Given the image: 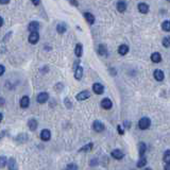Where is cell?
<instances>
[{
    "instance_id": "1",
    "label": "cell",
    "mask_w": 170,
    "mask_h": 170,
    "mask_svg": "<svg viewBox=\"0 0 170 170\" xmlns=\"http://www.w3.org/2000/svg\"><path fill=\"white\" fill-rule=\"evenodd\" d=\"M150 126H151V120L148 117H142L138 121V127L142 130H147V129H149Z\"/></svg>"
},
{
    "instance_id": "2",
    "label": "cell",
    "mask_w": 170,
    "mask_h": 170,
    "mask_svg": "<svg viewBox=\"0 0 170 170\" xmlns=\"http://www.w3.org/2000/svg\"><path fill=\"white\" fill-rule=\"evenodd\" d=\"M90 97V93L88 92V90H83V92H81V93H79L77 95V100L78 101H83V100H86L88 99Z\"/></svg>"
},
{
    "instance_id": "3",
    "label": "cell",
    "mask_w": 170,
    "mask_h": 170,
    "mask_svg": "<svg viewBox=\"0 0 170 170\" xmlns=\"http://www.w3.org/2000/svg\"><path fill=\"white\" fill-rule=\"evenodd\" d=\"M93 129L96 132H102V131L104 130V124L99 120H95L93 124Z\"/></svg>"
},
{
    "instance_id": "4",
    "label": "cell",
    "mask_w": 170,
    "mask_h": 170,
    "mask_svg": "<svg viewBox=\"0 0 170 170\" xmlns=\"http://www.w3.org/2000/svg\"><path fill=\"white\" fill-rule=\"evenodd\" d=\"M29 43L31 44H36L37 42H38V40H40V34H38V32H31V34L29 35Z\"/></svg>"
},
{
    "instance_id": "5",
    "label": "cell",
    "mask_w": 170,
    "mask_h": 170,
    "mask_svg": "<svg viewBox=\"0 0 170 170\" xmlns=\"http://www.w3.org/2000/svg\"><path fill=\"white\" fill-rule=\"evenodd\" d=\"M93 90H94V93L97 94V95H101V94L104 92V87H103V85L100 83H95L93 85Z\"/></svg>"
},
{
    "instance_id": "6",
    "label": "cell",
    "mask_w": 170,
    "mask_h": 170,
    "mask_svg": "<svg viewBox=\"0 0 170 170\" xmlns=\"http://www.w3.org/2000/svg\"><path fill=\"white\" fill-rule=\"evenodd\" d=\"M40 138H42V140H44V142L50 140V138H51V133H50V131L47 130V129L42 131V132H40Z\"/></svg>"
},
{
    "instance_id": "7",
    "label": "cell",
    "mask_w": 170,
    "mask_h": 170,
    "mask_svg": "<svg viewBox=\"0 0 170 170\" xmlns=\"http://www.w3.org/2000/svg\"><path fill=\"white\" fill-rule=\"evenodd\" d=\"M111 155L115 158V160H121V158H124V152L121 151V150H118V149L113 150L112 153H111Z\"/></svg>"
},
{
    "instance_id": "8",
    "label": "cell",
    "mask_w": 170,
    "mask_h": 170,
    "mask_svg": "<svg viewBox=\"0 0 170 170\" xmlns=\"http://www.w3.org/2000/svg\"><path fill=\"white\" fill-rule=\"evenodd\" d=\"M48 99H49V95H48L47 93L38 94V95H37V98H36V100H37L38 103H45V102H46Z\"/></svg>"
},
{
    "instance_id": "9",
    "label": "cell",
    "mask_w": 170,
    "mask_h": 170,
    "mask_svg": "<svg viewBox=\"0 0 170 170\" xmlns=\"http://www.w3.org/2000/svg\"><path fill=\"white\" fill-rule=\"evenodd\" d=\"M83 77V68L81 66H78L76 69H74V78L77 79L78 81H80Z\"/></svg>"
},
{
    "instance_id": "10",
    "label": "cell",
    "mask_w": 170,
    "mask_h": 170,
    "mask_svg": "<svg viewBox=\"0 0 170 170\" xmlns=\"http://www.w3.org/2000/svg\"><path fill=\"white\" fill-rule=\"evenodd\" d=\"M28 29L30 32H37L40 30V24L37 22H31L29 24Z\"/></svg>"
},
{
    "instance_id": "11",
    "label": "cell",
    "mask_w": 170,
    "mask_h": 170,
    "mask_svg": "<svg viewBox=\"0 0 170 170\" xmlns=\"http://www.w3.org/2000/svg\"><path fill=\"white\" fill-rule=\"evenodd\" d=\"M116 8H117L118 12L120 13H124L126 10H127V3L124 2V0H120V1H118L117 4H116Z\"/></svg>"
},
{
    "instance_id": "12",
    "label": "cell",
    "mask_w": 170,
    "mask_h": 170,
    "mask_svg": "<svg viewBox=\"0 0 170 170\" xmlns=\"http://www.w3.org/2000/svg\"><path fill=\"white\" fill-rule=\"evenodd\" d=\"M112 105H113V103H112V101L108 98H104V99L101 101V106L104 110H110V108H112Z\"/></svg>"
},
{
    "instance_id": "13",
    "label": "cell",
    "mask_w": 170,
    "mask_h": 170,
    "mask_svg": "<svg viewBox=\"0 0 170 170\" xmlns=\"http://www.w3.org/2000/svg\"><path fill=\"white\" fill-rule=\"evenodd\" d=\"M20 108H27L29 106V104H30V99H29L28 96H24L20 99Z\"/></svg>"
},
{
    "instance_id": "14",
    "label": "cell",
    "mask_w": 170,
    "mask_h": 170,
    "mask_svg": "<svg viewBox=\"0 0 170 170\" xmlns=\"http://www.w3.org/2000/svg\"><path fill=\"white\" fill-rule=\"evenodd\" d=\"M153 76H154L155 80H156V81H163V80H164V78H165L164 72H163L161 69H156V70L154 71Z\"/></svg>"
},
{
    "instance_id": "15",
    "label": "cell",
    "mask_w": 170,
    "mask_h": 170,
    "mask_svg": "<svg viewBox=\"0 0 170 170\" xmlns=\"http://www.w3.org/2000/svg\"><path fill=\"white\" fill-rule=\"evenodd\" d=\"M138 11L142 13V14H147V13L149 12V6L147 4V3H144V2L139 3L138 4Z\"/></svg>"
},
{
    "instance_id": "16",
    "label": "cell",
    "mask_w": 170,
    "mask_h": 170,
    "mask_svg": "<svg viewBox=\"0 0 170 170\" xmlns=\"http://www.w3.org/2000/svg\"><path fill=\"white\" fill-rule=\"evenodd\" d=\"M84 18L86 19V22L90 24V25H93L95 22V16L90 13H84Z\"/></svg>"
},
{
    "instance_id": "17",
    "label": "cell",
    "mask_w": 170,
    "mask_h": 170,
    "mask_svg": "<svg viewBox=\"0 0 170 170\" xmlns=\"http://www.w3.org/2000/svg\"><path fill=\"white\" fill-rule=\"evenodd\" d=\"M118 52H119V54H121V56H126V54L129 52V47H128L127 45H120L119 48H118Z\"/></svg>"
},
{
    "instance_id": "18",
    "label": "cell",
    "mask_w": 170,
    "mask_h": 170,
    "mask_svg": "<svg viewBox=\"0 0 170 170\" xmlns=\"http://www.w3.org/2000/svg\"><path fill=\"white\" fill-rule=\"evenodd\" d=\"M151 61L153 63H160L162 61V56L158 52H154L151 54Z\"/></svg>"
},
{
    "instance_id": "19",
    "label": "cell",
    "mask_w": 170,
    "mask_h": 170,
    "mask_svg": "<svg viewBox=\"0 0 170 170\" xmlns=\"http://www.w3.org/2000/svg\"><path fill=\"white\" fill-rule=\"evenodd\" d=\"M146 150H147V146L144 142H139L138 144V152L140 156H144V154L146 153Z\"/></svg>"
},
{
    "instance_id": "20",
    "label": "cell",
    "mask_w": 170,
    "mask_h": 170,
    "mask_svg": "<svg viewBox=\"0 0 170 170\" xmlns=\"http://www.w3.org/2000/svg\"><path fill=\"white\" fill-rule=\"evenodd\" d=\"M28 127L31 131H35L37 129V121L35 119H30L28 121Z\"/></svg>"
},
{
    "instance_id": "21",
    "label": "cell",
    "mask_w": 170,
    "mask_h": 170,
    "mask_svg": "<svg viewBox=\"0 0 170 170\" xmlns=\"http://www.w3.org/2000/svg\"><path fill=\"white\" fill-rule=\"evenodd\" d=\"M82 52H83V47L81 44H78L77 46H76V49H74V53H76V56L78 58H81L82 56Z\"/></svg>"
},
{
    "instance_id": "22",
    "label": "cell",
    "mask_w": 170,
    "mask_h": 170,
    "mask_svg": "<svg viewBox=\"0 0 170 170\" xmlns=\"http://www.w3.org/2000/svg\"><path fill=\"white\" fill-rule=\"evenodd\" d=\"M66 30H67V26L65 24H59V25L56 26V31L59 32L60 34L65 33Z\"/></svg>"
},
{
    "instance_id": "23",
    "label": "cell",
    "mask_w": 170,
    "mask_h": 170,
    "mask_svg": "<svg viewBox=\"0 0 170 170\" xmlns=\"http://www.w3.org/2000/svg\"><path fill=\"white\" fill-rule=\"evenodd\" d=\"M162 29H163L165 32H170V22L169 20H165V22L162 24Z\"/></svg>"
},
{
    "instance_id": "24",
    "label": "cell",
    "mask_w": 170,
    "mask_h": 170,
    "mask_svg": "<svg viewBox=\"0 0 170 170\" xmlns=\"http://www.w3.org/2000/svg\"><path fill=\"white\" fill-rule=\"evenodd\" d=\"M147 164V160H146L144 156H142L140 158V160H139L138 162H137V167L138 168H142V167H144L145 165Z\"/></svg>"
},
{
    "instance_id": "25",
    "label": "cell",
    "mask_w": 170,
    "mask_h": 170,
    "mask_svg": "<svg viewBox=\"0 0 170 170\" xmlns=\"http://www.w3.org/2000/svg\"><path fill=\"white\" fill-rule=\"evenodd\" d=\"M93 147H94V145H93V144H87L86 146H84L83 148H81V149H80V151L88 152V151H90V150H92V149H93Z\"/></svg>"
},
{
    "instance_id": "26",
    "label": "cell",
    "mask_w": 170,
    "mask_h": 170,
    "mask_svg": "<svg viewBox=\"0 0 170 170\" xmlns=\"http://www.w3.org/2000/svg\"><path fill=\"white\" fill-rule=\"evenodd\" d=\"M164 162L167 164V163H170V150H167V151L164 153V158H163Z\"/></svg>"
},
{
    "instance_id": "27",
    "label": "cell",
    "mask_w": 170,
    "mask_h": 170,
    "mask_svg": "<svg viewBox=\"0 0 170 170\" xmlns=\"http://www.w3.org/2000/svg\"><path fill=\"white\" fill-rule=\"evenodd\" d=\"M163 46L165 47V48H169L170 47V36H167L165 37L164 40H163Z\"/></svg>"
},
{
    "instance_id": "28",
    "label": "cell",
    "mask_w": 170,
    "mask_h": 170,
    "mask_svg": "<svg viewBox=\"0 0 170 170\" xmlns=\"http://www.w3.org/2000/svg\"><path fill=\"white\" fill-rule=\"evenodd\" d=\"M106 52H108V50H106V47L104 45H100L99 46V53L101 56H106Z\"/></svg>"
},
{
    "instance_id": "29",
    "label": "cell",
    "mask_w": 170,
    "mask_h": 170,
    "mask_svg": "<svg viewBox=\"0 0 170 170\" xmlns=\"http://www.w3.org/2000/svg\"><path fill=\"white\" fill-rule=\"evenodd\" d=\"M8 164H9V168L10 169H15L16 168V166H15V160H14V158H10L9 160V163H8Z\"/></svg>"
},
{
    "instance_id": "30",
    "label": "cell",
    "mask_w": 170,
    "mask_h": 170,
    "mask_svg": "<svg viewBox=\"0 0 170 170\" xmlns=\"http://www.w3.org/2000/svg\"><path fill=\"white\" fill-rule=\"evenodd\" d=\"M67 169H77L78 168V166L77 165H67Z\"/></svg>"
},
{
    "instance_id": "31",
    "label": "cell",
    "mask_w": 170,
    "mask_h": 170,
    "mask_svg": "<svg viewBox=\"0 0 170 170\" xmlns=\"http://www.w3.org/2000/svg\"><path fill=\"white\" fill-rule=\"evenodd\" d=\"M4 69H6V68H4V66H3V65H0V74H1V76H2V74H4Z\"/></svg>"
},
{
    "instance_id": "32",
    "label": "cell",
    "mask_w": 170,
    "mask_h": 170,
    "mask_svg": "<svg viewBox=\"0 0 170 170\" xmlns=\"http://www.w3.org/2000/svg\"><path fill=\"white\" fill-rule=\"evenodd\" d=\"M6 165V158L4 156H1V166H4Z\"/></svg>"
},
{
    "instance_id": "33",
    "label": "cell",
    "mask_w": 170,
    "mask_h": 170,
    "mask_svg": "<svg viewBox=\"0 0 170 170\" xmlns=\"http://www.w3.org/2000/svg\"><path fill=\"white\" fill-rule=\"evenodd\" d=\"M117 130H118V132H119V133L121 134V135L124 134V130H122V128H121V126H118V127H117Z\"/></svg>"
},
{
    "instance_id": "34",
    "label": "cell",
    "mask_w": 170,
    "mask_h": 170,
    "mask_svg": "<svg viewBox=\"0 0 170 170\" xmlns=\"http://www.w3.org/2000/svg\"><path fill=\"white\" fill-rule=\"evenodd\" d=\"M40 0H32V3H33L34 6H38V4H40Z\"/></svg>"
},
{
    "instance_id": "35",
    "label": "cell",
    "mask_w": 170,
    "mask_h": 170,
    "mask_svg": "<svg viewBox=\"0 0 170 170\" xmlns=\"http://www.w3.org/2000/svg\"><path fill=\"white\" fill-rule=\"evenodd\" d=\"M0 2H1V4H6L10 2V0H0Z\"/></svg>"
},
{
    "instance_id": "36",
    "label": "cell",
    "mask_w": 170,
    "mask_h": 170,
    "mask_svg": "<svg viewBox=\"0 0 170 170\" xmlns=\"http://www.w3.org/2000/svg\"><path fill=\"white\" fill-rule=\"evenodd\" d=\"M165 169H166V170H170V163H167V165L165 166Z\"/></svg>"
},
{
    "instance_id": "37",
    "label": "cell",
    "mask_w": 170,
    "mask_h": 170,
    "mask_svg": "<svg viewBox=\"0 0 170 170\" xmlns=\"http://www.w3.org/2000/svg\"><path fill=\"white\" fill-rule=\"evenodd\" d=\"M70 1H71V3H72V4H76V6H78L77 0H70Z\"/></svg>"
},
{
    "instance_id": "38",
    "label": "cell",
    "mask_w": 170,
    "mask_h": 170,
    "mask_svg": "<svg viewBox=\"0 0 170 170\" xmlns=\"http://www.w3.org/2000/svg\"><path fill=\"white\" fill-rule=\"evenodd\" d=\"M3 103H4V100L1 99V105H3Z\"/></svg>"
},
{
    "instance_id": "39",
    "label": "cell",
    "mask_w": 170,
    "mask_h": 170,
    "mask_svg": "<svg viewBox=\"0 0 170 170\" xmlns=\"http://www.w3.org/2000/svg\"><path fill=\"white\" fill-rule=\"evenodd\" d=\"M167 1H169V2H170V0H167Z\"/></svg>"
}]
</instances>
